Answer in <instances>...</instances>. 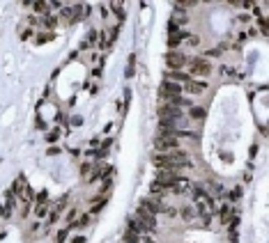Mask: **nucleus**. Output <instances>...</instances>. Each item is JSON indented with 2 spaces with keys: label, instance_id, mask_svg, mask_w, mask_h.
I'll use <instances>...</instances> for the list:
<instances>
[{
  "label": "nucleus",
  "instance_id": "f257e3e1",
  "mask_svg": "<svg viewBox=\"0 0 269 243\" xmlns=\"http://www.w3.org/2000/svg\"><path fill=\"white\" fill-rule=\"evenodd\" d=\"M155 163L164 172H175V174H182L184 170L194 168L191 156L184 149H175V152H168V154H155Z\"/></svg>",
  "mask_w": 269,
  "mask_h": 243
},
{
  "label": "nucleus",
  "instance_id": "f03ea898",
  "mask_svg": "<svg viewBox=\"0 0 269 243\" xmlns=\"http://www.w3.org/2000/svg\"><path fill=\"white\" fill-rule=\"evenodd\" d=\"M212 62L209 60H205L203 55H196V58H189V65H186V69H184V74H189L191 78H196V80H205L209 74H212Z\"/></svg>",
  "mask_w": 269,
  "mask_h": 243
},
{
  "label": "nucleus",
  "instance_id": "7ed1b4c3",
  "mask_svg": "<svg viewBox=\"0 0 269 243\" xmlns=\"http://www.w3.org/2000/svg\"><path fill=\"white\" fill-rule=\"evenodd\" d=\"M166 65H168L170 71H184L186 65H189V55L184 51H170L166 55Z\"/></svg>",
  "mask_w": 269,
  "mask_h": 243
},
{
  "label": "nucleus",
  "instance_id": "20e7f679",
  "mask_svg": "<svg viewBox=\"0 0 269 243\" xmlns=\"http://www.w3.org/2000/svg\"><path fill=\"white\" fill-rule=\"evenodd\" d=\"M32 209H35V216L37 218H46L51 211V200L46 193H40L37 200H32Z\"/></svg>",
  "mask_w": 269,
  "mask_h": 243
},
{
  "label": "nucleus",
  "instance_id": "39448f33",
  "mask_svg": "<svg viewBox=\"0 0 269 243\" xmlns=\"http://www.w3.org/2000/svg\"><path fill=\"white\" fill-rule=\"evenodd\" d=\"M205 89H207V83H205V80H196V78H191L189 83L184 85V87H182V92H184V94H189V96H200L205 92Z\"/></svg>",
  "mask_w": 269,
  "mask_h": 243
},
{
  "label": "nucleus",
  "instance_id": "423d86ee",
  "mask_svg": "<svg viewBox=\"0 0 269 243\" xmlns=\"http://www.w3.org/2000/svg\"><path fill=\"white\" fill-rule=\"evenodd\" d=\"M219 220L221 225H237V211L230 204H225V207L219 209Z\"/></svg>",
  "mask_w": 269,
  "mask_h": 243
},
{
  "label": "nucleus",
  "instance_id": "0eeeda50",
  "mask_svg": "<svg viewBox=\"0 0 269 243\" xmlns=\"http://www.w3.org/2000/svg\"><path fill=\"white\" fill-rule=\"evenodd\" d=\"M186 117H189V122H203L205 119V108L203 106H191L189 110H186Z\"/></svg>",
  "mask_w": 269,
  "mask_h": 243
},
{
  "label": "nucleus",
  "instance_id": "6e6552de",
  "mask_svg": "<svg viewBox=\"0 0 269 243\" xmlns=\"http://www.w3.org/2000/svg\"><path fill=\"white\" fill-rule=\"evenodd\" d=\"M179 214V218L184 220V223H194V218H196V209L194 207H189V204H184V207L177 211Z\"/></svg>",
  "mask_w": 269,
  "mask_h": 243
},
{
  "label": "nucleus",
  "instance_id": "1a4fd4ad",
  "mask_svg": "<svg viewBox=\"0 0 269 243\" xmlns=\"http://www.w3.org/2000/svg\"><path fill=\"white\" fill-rule=\"evenodd\" d=\"M99 37H101L99 30H90L88 37H85V46H90V48H92V46H99Z\"/></svg>",
  "mask_w": 269,
  "mask_h": 243
},
{
  "label": "nucleus",
  "instance_id": "9d476101",
  "mask_svg": "<svg viewBox=\"0 0 269 243\" xmlns=\"http://www.w3.org/2000/svg\"><path fill=\"white\" fill-rule=\"evenodd\" d=\"M104 204H106V198H104V195H97L95 202H92V207H90V214H97V211H99Z\"/></svg>",
  "mask_w": 269,
  "mask_h": 243
},
{
  "label": "nucleus",
  "instance_id": "9b49d317",
  "mask_svg": "<svg viewBox=\"0 0 269 243\" xmlns=\"http://www.w3.org/2000/svg\"><path fill=\"white\" fill-rule=\"evenodd\" d=\"M37 35L40 37H35V44H46V41L53 39V32H44V30H42V32H37Z\"/></svg>",
  "mask_w": 269,
  "mask_h": 243
},
{
  "label": "nucleus",
  "instance_id": "f8f14e48",
  "mask_svg": "<svg viewBox=\"0 0 269 243\" xmlns=\"http://www.w3.org/2000/svg\"><path fill=\"white\" fill-rule=\"evenodd\" d=\"M60 135H62V129H58V126H55V129H51L49 133H46V140H49V142H55Z\"/></svg>",
  "mask_w": 269,
  "mask_h": 243
},
{
  "label": "nucleus",
  "instance_id": "ddd939ff",
  "mask_svg": "<svg viewBox=\"0 0 269 243\" xmlns=\"http://www.w3.org/2000/svg\"><path fill=\"white\" fill-rule=\"evenodd\" d=\"M83 241H85V238H83V236H79V238H74V243H83Z\"/></svg>",
  "mask_w": 269,
  "mask_h": 243
}]
</instances>
